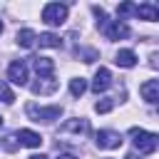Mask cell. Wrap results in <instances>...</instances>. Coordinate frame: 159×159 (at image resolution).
Segmentation results:
<instances>
[{
  "label": "cell",
  "instance_id": "obj_1",
  "mask_svg": "<svg viewBox=\"0 0 159 159\" xmlns=\"http://www.w3.org/2000/svg\"><path fill=\"white\" fill-rule=\"evenodd\" d=\"M87 132H89V122H87L84 117H72V119H67L65 124H60L57 139H62V142H77V139L84 137Z\"/></svg>",
  "mask_w": 159,
  "mask_h": 159
},
{
  "label": "cell",
  "instance_id": "obj_2",
  "mask_svg": "<svg viewBox=\"0 0 159 159\" xmlns=\"http://www.w3.org/2000/svg\"><path fill=\"white\" fill-rule=\"evenodd\" d=\"M129 137L134 142V147L139 149V154H152L157 147H159V134H152L142 127H132L129 129Z\"/></svg>",
  "mask_w": 159,
  "mask_h": 159
},
{
  "label": "cell",
  "instance_id": "obj_3",
  "mask_svg": "<svg viewBox=\"0 0 159 159\" xmlns=\"http://www.w3.org/2000/svg\"><path fill=\"white\" fill-rule=\"evenodd\" d=\"M25 112H27V117H30L32 122H55V119H60L62 107H60V104H52V107H40V104L30 102V104L25 107Z\"/></svg>",
  "mask_w": 159,
  "mask_h": 159
},
{
  "label": "cell",
  "instance_id": "obj_4",
  "mask_svg": "<svg viewBox=\"0 0 159 159\" xmlns=\"http://www.w3.org/2000/svg\"><path fill=\"white\" fill-rule=\"evenodd\" d=\"M42 20L47 25H52V27L62 25L67 20V5H62V2H47L42 7Z\"/></svg>",
  "mask_w": 159,
  "mask_h": 159
},
{
  "label": "cell",
  "instance_id": "obj_5",
  "mask_svg": "<svg viewBox=\"0 0 159 159\" xmlns=\"http://www.w3.org/2000/svg\"><path fill=\"white\" fill-rule=\"evenodd\" d=\"M94 142H97L99 149H117L122 144V134L114 132V129H99L97 137H94Z\"/></svg>",
  "mask_w": 159,
  "mask_h": 159
},
{
  "label": "cell",
  "instance_id": "obj_6",
  "mask_svg": "<svg viewBox=\"0 0 159 159\" xmlns=\"http://www.w3.org/2000/svg\"><path fill=\"white\" fill-rule=\"evenodd\" d=\"M102 27H104V35L109 40H124V37H129V27H127L124 20H109Z\"/></svg>",
  "mask_w": 159,
  "mask_h": 159
},
{
  "label": "cell",
  "instance_id": "obj_7",
  "mask_svg": "<svg viewBox=\"0 0 159 159\" xmlns=\"http://www.w3.org/2000/svg\"><path fill=\"white\" fill-rule=\"evenodd\" d=\"M7 80L10 82H15V84H27V65L22 62V60H15V62H10V67H7Z\"/></svg>",
  "mask_w": 159,
  "mask_h": 159
},
{
  "label": "cell",
  "instance_id": "obj_8",
  "mask_svg": "<svg viewBox=\"0 0 159 159\" xmlns=\"http://www.w3.org/2000/svg\"><path fill=\"white\" fill-rule=\"evenodd\" d=\"M109 84H112V72H109L107 67H99V70L94 72V80H92V92L99 94V92H104Z\"/></svg>",
  "mask_w": 159,
  "mask_h": 159
},
{
  "label": "cell",
  "instance_id": "obj_9",
  "mask_svg": "<svg viewBox=\"0 0 159 159\" xmlns=\"http://www.w3.org/2000/svg\"><path fill=\"white\" fill-rule=\"evenodd\" d=\"M30 89H32V94H52L57 89V80L55 77H40L37 82L30 84Z\"/></svg>",
  "mask_w": 159,
  "mask_h": 159
},
{
  "label": "cell",
  "instance_id": "obj_10",
  "mask_svg": "<svg viewBox=\"0 0 159 159\" xmlns=\"http://www.w3.org/2000/svg\"><path fill=\"white\" fill-rule=\"evenodd\" d=\"M142 97L149 102V104H159V80H147L142 87H139Z\"/></svg>",
  "mask_w": 159,
  "mask_h": 159
},
{
  "label": "cell",
  "instance_id": "obj_11",
  "mask_svg": "<svg viewBox=\"0 0 159 159\" xmlns=\"http://www.w3.org/2000/svg\"><path fill=\"white\" fill-rule=\"evenodd\" d=\"M17 142H20L22 147L35 149V147H40V144H42V137H40L37 132H32V129H20V132H17Z\"/></svg>",
  "mask_w": 159,
  "mask_h": 159
},
{
  "label": "cell",
  "instance_id": "obj_12",
  "mask_svg": "<svg viewBox=\"0 0 159 159\" xmlns=\"http://www.w3.org/2000/svg\"><path fill=\"white\" fill-rule=\"evenodd\" d=\"M137 17L139 20H159V7L152 2H142V5H137Z\"/></svg>",
  "mask_w": 159,
  "mask_h": 159
},
{
  "label": "cell",
  "instance_id": "obj_13",
  "mask_svg": "<svg viewBox=\"0 0 159 159\" xmlns=\"http://www.w3.org/2000/svg\"><path fill=\"white\" fill-rule=\"evenodd\" d=\"M35 70H37L40 77H52V72H55V62H52L50 57H35Z\"/></svg>",
  "mask_w": 159,
  "mask_h": 159
},
{
  "label": "cell",
  "instance_id": "obj_14",
  "mask_svg": "<svg viewBox=\"0 0 159 159\" xmlns=\"http://www.w3.org/2000/svg\"><path fill=\"white\" fill-rule=\"evenodd\" d=\"M114 62H117L119 67H134V65H137V55H134L132 50H119L117 57H114Z\"/></svg>",
  "mask_w": 159,
  "mask_h": 159
},
{
  "label": "cell",
  "instance_id": "obj_15",
  "mask_svg": "<svg viewBox=\"0 0 159 159\" xmlns=\"http://www.w3.org/2000/svg\"><path fill=\"white\" fill-rule=\"evenodd\" d=\"M35 42H37V35H35L30 27H25V30L17 32V45H20V47H32Z\"/></svg>",
  "mask_w": 159,
  "mask_h": 159
},
{
  "label": "cell",
  "instance_id": "obj_16",
  "mask_svg": "<svg viewBox=\"0 0 159 159\" xmlns=\"http://www.w3.org/2000/svg\"><path fill=\"white\" fill-rule=\"evenodd\" d=\"M37 45H40V47H60L62 40H60L55 32H42V35H37Z\"/></svg>",
  "mask_w": 159,
  "mask_h": 159
},
{
  "label": "cell",
  "instance_id": "obj_17",
  "mask_svg": "<svg viewBox=\"0 0 159 159\" xmlns=\"http://www.w3.org/2000/svg\"><path fill=\"white\" fill-rule=\"evenodd\" d=\"M84 89H87V80H84V77H75V80H70V94H72V97H82Z\"/></svg>",
  "mask_w": 159,
  "mask_h": 159
},
{
  "label": "cell",
  "instance_id": "obj_18",
  "mask_svg": "<svg viewBox=\"0 0 159 159\" xmlns=\"http://www.w3.org/2000/svg\"><path fill=\"white\" fill-rule=\"evenodd\" d=\"M112 107H114V99H112V97H104V99H99V102L94 104V112L107 114V112H112Z\"/></svg>",
  "mask_w": 159,
  "mask_h": 159
},
{
  "label": "cell",
  "instance_id": "obj_19",
  "mask_svg": "<svg viewBox=\"0 0 159 159\" xmlns=\"http://www.w3.org/2000/svg\"><path fill=\"white\" fill-rule=\"evenodd\" d=\"M12 99H15V92H12V89H10V87H7L5 82H0V102L10 104Z\"/></svg>",
  "mask_w": 159,
  "mask_h": 159
},
{
  "label": "cell",
  "instance_id": "obj_20",
  "mask_svg": "<svg viewBox=\"0 0 159 159\" xmlns=\"http://www.w3.org/2000/svg\"><path fill=\"white\" fill-rule=\"evenodd\" d=\"M117 15H119V17H127V15H137V5H132V2H122V5L117 7Z\"/></svg>",
  "mask_w": 159,
  "mask_h": 159
},
{
  "label": "cell",
  "instance_id": "obj_21",
  "mask_svg": "<svg viewBox=\"0 0 159 159\" xmlns=\"http://www.w3.org/2000/svg\"><path fill=\"white\" fill-rule=\"evenodd\" d=\"M15 139H17V134L5 137V142H2V144H5V149H7V152H15V149H17V142H15Z\"/></svg>",
  "mask_w": 159,
  "mask_h": 159
},
{
  "label": "cell",
  "instance_id": "obj_22",
  "mask_svg": "<svg viewBox=\"0 0 159 159\" xmlns=\"http://www.w3.org/2000/svg\"><path fill=\"white\" fill-rule=\"evenodd\" d=\"M57 159H77V157H72V154H60Z\"/></svg>",
  "mask_w": 159,
  "mask_h": 159
},
{
  "label": "cell",
  "instance_id": "obj_23",
  "mask_svg": "<svg viewBox=\"0 0 159 159\" xmlns=\"http://www.w3.org/2000/svg\"><path fill=\"white\" fill-rule=\"evenodd\" d=\"M124 159H142V157H137V154H134V152H132V154H127V157H124Z\"/></svg>",
  "mask_w": 159,
  "mask_h": 159
},
{
  "label": "cell",
  "instance_id": "obj_24",
  "mask_svg": "<svg viewBox=\"0 0 159 159\" xmlns=\"http://www.w3.org/2000/svg\"><path fill=\"white\" fill-rule=\"evenodd\" d=\"M30 159H47V157H45V154H32Z\"/></svg>",
  "mask_w": 159,
  "mask_h": 159
},
{
  "label": "cell",
  "instance_id": "obj_25",
  "mask_svg": "<svg viewBox=\"0 0 159 159\" xmlns=\"http://www.w3.org/2000/svg\"><path fill=\"white\" fill-rule=\"evenodd\" d=\"M0 127H2V117H0Z\"/></svg>",
  "mask_w": 159,
  "mask_h": 159
},
{
  "label": "cell",
  "instance_id": "obj_26",
  "mask_svg": "<svg viewBox=\"0 0 159 159\" xmlns=\"http://www.w3.org/2000/svg\"><path fill=\"white\" fill-rule=\"evenodd\" d=\"M0 32H2V22H0Z\"/></svg>",
  "mask_w": 159,
  "mask_h": 159
}]
</instances>
